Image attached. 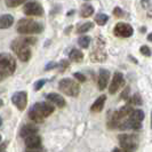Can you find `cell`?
Listing matches in <instances>:
<instances>
[{"instance_id": "18", "label": "cell", "mask_w": 152, "mask_h": 152, "mask_svg": "<svg viewBox=\"0 0 152 152\" xmlns=\"http://www.w3.org/2000/svg\"><path fill=\"white\" fill-rule=\"evenodd\" d=\"M94 13V7L89 4H84L80 9V15L83 17H89Z\"/></svg>"}, {"instance_id": "26", "label": "cell", "mask_w": 152, "mask_h": 152, "mask_svg": "<svg viewBox=\"0 0 152 152\" xmlns=\"http://www.w3.org/2000/svg\"><path fill=\"white\" fill-rule=\"evenodd\" d=\"M75 78H76L78 81H80V83H85V81H86V77H85L83 73H79V72H76V73H75Z\"/></svg>"}, {"instance_id": "36", "label": "cell", "mask_w": 152, "mask_h": 152, "mask_svg": "<svg viewBox=\"0 0 152 152\" xmlns=\"http://www.w3.org/2000/svg\"><path fill=\"white\" fill-rule=\"evenodd\" d=\"M0 141H1V135H0Z\"/></svg>"}, {"instance_id": "33", "label": "cell", "mask_w": 152, "mask_h": 152, "mask_svg": "<svg viewBox=\"0 0 152 152\" xmlns=\"http://www.w3.org/2000/svg\"><path fill=\"white\" fill-rule=\"evenodd\" d=\"M148 4H149V0H143V1H142V5H143L144 7H148Z\"/></svg>"}, {"instance_id": "15", "label": "cell", "mask_w": 152, "mask_h": 152, "mask_svg": "<svg viewBox=\"0 0 152 152\" xmlns=\"http://www.w3.org/2000/svg\"><path fill=\"white\" fill-rule=\"evenodd\" d=\"M14 17L10 14H4L0 15V29H8L13 25Z\"/></svg>"}, {"instance_id": "35", "label": "cell", "mask_w": 152, "mask_h": 152, "mask_svg": "<svg viewBox=\"0 0 152 152\" xmlns=\"http://www.w3.org/2000/svg\"><path fill=\"white\" fill-rule=\"evenodd\" d=\"M1 125H2V119L0 118V126H1Z\"/></svg>"}, {"instance_id": "10", "label": "cell", "mask_w": 152, "mask_h": 152, "mask_svg": "<svg viewBox=\"0 0 152 152\" xmlns=\"http://www.w3.org/2000/svg\"><path fill=\"white\" fill-rule=\"evenodd\" d=\"M122 84H124V76H122V73L121 72H115L113 78H112V81L110 84V87H109L110 94H115L117 91L121 87Z\"/></svg>"}, {"instance_id": "2", "label": "cell", "mask_w": 152, "mask_h": 152, "mask_svg": "<svg viewBox=\"0 0 152 152\" xmlns=\"http://www.w3.org/2000/svg\"><path fill=\"white\" fill-rule=\"evenodd\" d=\"M53 112L54 107L52 105H49L48 103H45V102H40L31 107L30 112H29V118L36 122H42L45 118L50 115Z\"/></svg>"}, {"instance_id": "16", "label": "cell", "mask_w": 152, "mask_h": 152, "mask_svg": "<svg viewBox=\"0 0 152 152\" xmlns=\"http://www.w3.org/2000/svg\"><path fill=\"white\" fill-rule=\"evenodd\" d=\"M105 99H107V96H105V95L99 96V99H97L95 102H94V103H93V105H91V111H93V112H101V111L103 110V107H104Z\"/></svg>"}, {"instance_id": "31", "label": "cell", "mask_w": 152, "mask_h": 152, "mask_svg": "<svg viewBox=\"0 0 152 152\" xmlns=\"http://www.w3.org/2000/svg\"><path fill=\"white\" fill-rule=\"evenodd\" d=\"M26 152H42V151L39 150V149H30L29 151H26Z\"/></svg>"}, {"instance_id": "17", "label": "cell", "mask_w": 152, "mask_h": 152, "mask_svg": "<svg viewBox=\"0 0 152 152\" xmlns=\"http://www.w3.org/2000/svg\"><path fill=\"white\" fill-rule=\"evenodd\" d=\"M128 117H129V119L134 120V121L142 122L144 120L145 115H144V112H143L142 110H133Z\"/></svg>"}, {"instance_id": "12", "label": "cell", "mask_w": 152, "mask_h": 152, "mask_svg": "<svg viewBox=\"0 0 152 152\" xmlns=\"http://www.w3.org/2000/svg\"><path fill=\"white\" fill-rule=\"evenodd\" d=\"M24 141H25V145H26L29 149H39L40 145H41V138H40V136H38L37 134L24 138Z\"/></svg>"}, {"instance_id": "5", "label": "cell", "mask_w": 152, "mask_h": 152, "mask_svg": "<svg viewBox=\"0 0 152 152\" xmlns=\"http://www.w3.org/2000/svg\"><path fill=\"white\" fill-rule=\"evenodd\" d=\"M58 88L60 91H62V93H64L68 96H78L79 91H80V87L79 84L77 81H73L72 79L69 78H64L62 79L58 84Z\"/></svg>"}, {"instance_id": "25", "label": "cell", "mask_w": 152, "mask_h": 152, "mask_svg": "<svg viewBox=\"0 0 152 152\" xmlns=\"http://www.w3.org/2000/svg\"><path fill=\"white\" fill-rule=\"evenodd\" d=\"M140 52L143 54V55H145V56H151V49L148 46H142L140 48Z\"/></svg>"}, {"instance_id": "23", "label": "cell", "mask_w": 152, "mask_h": 152, "mask_svg": "<svg viewBox=\"0 0 152 152\" xmlns=\"http://www.w3.org/2000/svg\"><path fill=\"white\" fill-rule=\"evenodd\" d=\"M25 1H26V0H5L6 5H7L8 7H10V8L17 7V6H20V5L24 4Z\"/></svg>"}, {"instance_id": "13", "label": "cell", "mask_w": 152, "mask_h": 152, "mask_svg": "<svg viewBox=\"0 0 152 152\" xmlns=\"http://www.w3.org/2000/svg\"><path fill=\"white\" fill-rule=\"evenodd\" d=\"M47 99L58 107H63L65 105L64 99L62 97L60 94H56V93H50V94H48V95H47Z\"/></svg>"}, {"instance_id": "8", "label": "cell", "mask_w": 152, "mask_h": 152, "mask_svg": "<svg viewBox=\"0 0 152 152\" xmlns=\"http://www.w3.org/2000/svg\"><path fill=\"white\" fill-rule=\"evenodd\" d=\"M23 12L28 16H41L44 14V8L41 7V5L38 2L30 1V2L25 4V6L23 8Z\"/></svg>"}, {"instance_id": "4", "label": "cell", "mask_w": 152, "mask_h": 152, "mask_svg": "<svg viewBox=\"0 0 152 152\" xmlns=\"http://www.w3.org/2000/svg\"><path fill=\"white\" fill-rule=\"evenodd\" d=\"M16 69L15 58L10 54H0V76L9 77L14 73Z\"/></svg>"}, {"instance_id": "1", "label": "cell", "mask_w": 152, "mask_h": 152, "mask_svg": "<svg viewBox=\"0 0 152 152\" xmlns=\"http://www.w3.org/2000/svg\"><path fill=\"white\" fill-rule=\"evenodd\" d=\"M36 42L33 38H20L12 42V49L22 62H28L31 58L30 46Z\"/></svg>"}, {"instance_id": "34", "label": "cell", "mask_w": 152, "mask_h": 152, "mask_svg": "<svg viewBox=\"0 0 152 152\" xmlns=\"http://www.w3.org/2000/svg\"><path fill=\"white\" fill-rule=\"evenodd\" d=\"M2 104H4V102H2V99H0V107H2Z\"/></svg>"}, {"instance_id": "30", "label": "cell", "mask_w": 152, "mask_h": 152, "mask_svg": "<svg viewBox=\"0 0 152 152\" xmlns=\"http://www.w3.org/2000/svg\"><path fill=\"white\" fill-rule=\"evenodd\" d=\"M128 95H129V87H127V88L124 91V93L121 94V99H125V97L127 99V97H128Z\"/></svg>"}, {"instance_id": "28", "label": "cell", "mask_w": 152, "mask_h": 152, "mask_svg": "<svg viewBox=\"0 0 152 152\" xmlns=\"http://www.w3.org/2000/svg\"><path fill=\"white\" fill-rule=\"evenodd\" d=\"M113 14L117 16V17H121V16H124V12L121 10L120 7H115L113 10Z\"/></svg>"}, {"instance_id": "32", "label": "cell", "mask_w": 152, "mask_h": 152, "mask_svg": "<svg viewBox=\"0 0 152 152\" xmlns=\"http://www.w3.org/2000/svg\"><path fill=\"white\" fill-rule=\"evenodd\" d=\"M112 152H127L126 150H124V149H114Z\"/></svg>"}, {"instance_id": "22", "label": "cell", "mask_w": 152, "mask_h": 152, "mask_svg": "<svg viewBox=\"0 0 152 152\" xmlns=\"http://www.w3.org/2000/svg\"><path fill=\"white\" fill-rule=\"evenodd\" d=\"M78 44L83 48H87L89 46V44H91V39L87 36H83V37H80V38L78 39Z\"/></svg>"}, {"instance_id": "21", "label": "cell", "mask_w": 152, "mask_h": 152, "mask_svg": "<svg viewBox=\"0 0 152 152\" xmlns=\"http://www.w3.org/2000/svg\"><path fill=\"white\" fill-rule=\"evenodd\" d=\"M107 20H109V16L105 15V14H97L95 17V22L99 25H104L107 22Z\"/></svg>"}, {"instance_id": "7", "label": "cell", "mask_w": 152, "mask_h": 152, "mask_svg": "<svg viewBox=\"0 0 152 152\" xmlns=\"http://www.w3.org/2000/svg\"><path fill=\"white\" fill-rule=\"evenodd\" d=\"M113 32L117 37H120V38H129V37L133 36L134 30H133V28L130 26L129 24L120 22L115 24V26H114V29H113Z\"/></svg>"}, {"instance_id": "3", "label": "cell", "mask_w": 152, "mask_h": 152, "mask_svg": "<svg viewBox=\"0 0 152 152\" xmlns=\"http://www.w3.org/2000/svg\"><path fill=\"white\" fill-rule=\"evenodd\" d=\"M44 29V26L40 23L36 22L33 20H29V18H24L21 20L17 23L16 30L20 34L23 36H28V34H37L40 33Z\"/></svg>"}, {"instance_id": "9", "label": "cell", "mask_w": 152, "mask_h": 152, "mask_svg": "<svg viewBox=\"0 0 152 152\" xmlns=\"http://www.w3.org/2000/svg\"><path fill=\"white\" fill-rule=\"evenodd\" d=\"M12 102L14 103V105H16V107L20 111H23L28 104V94L25 91H17L13 95Z\"/></svg>"}, {"instance_id": "6", "label": "cell", "mask_w": 152, "mask_h": 152, "mask_svg": "<svg viewBox=\"0 0 152 152\" xmlns=\"http://www.w3.org/2000/svg\"><path fill=\"white\" fill-rule=\"evenodd\" d=\"M119 143L121 145V149L126 150L127 152H133L137 148V138L134 135L129 134H122L119 135Z\"/></svg>"}, {"instance_id": "24", "label": "cell", "mask_w": 152, "mask_h": 152, "mask_svg": "<svg viewBox=\"0 0 152 152\" xmlns=\"http://www.w3.org/2000/svg\"><path fill=\"white\" fill-rule=\"evenodd\" d=\"M130 103L133 104V105H141L142 104V99H141V96L138 95V94H135L132 99H130Z\"/></svg>"}, {"instance_id": "29", "label": "cell", "mask_w": 152, "mask_h": 152, "mask_svg": "<svg viewBox=\"0 0 152 152\" xmlns=\"http://www.w3.org/2000/svg\"><path fill=\"white\" fill-rule=\"evenodd\" d=\"M57 65H58L57 63H55V62H50L49 64H47V65H46V70H50V69L56 68Z\"/></svg>"}, {"instance_id": "27", "label": "cell", "mask_w": 152, "mask_h": 152, "mask_svg": "<svg viewBox=\"0 0 152 152\" xmlns=\"http://www.w3.org/2000/svg\"><path fill=\"white\" fill-rule=\"evenodd\" d=\"M45 84H46V80H45V79L38 80V81L36 83V85H34V89H36V91H39V89H40V88H41V87H42V86H44Z\"/></svg>"}, {"instance_id": "37", "label": "cell", "mask_w": 152, "mask_h": 152, "mask_svg": "<svg viewBox=\"0 0 152 152\" xmlns=\"http://www.w3.org/2000/svg\"><path fill=\"white\" fill-rule=\"evenodd\" d=\"M85 1H89V0H85Z\"/></svg>"}, {"instance_id": "19", "label": "cell", "mask_w": 152, "mask_h": 152, "mask_svg": "<svg viewBox=\"0 0 152 152\" xmlns=\"http://www.w3.org/2000/svg\"><path fill=\"white\" fill-rule=\"evenodd\" d=\"M69 58L73 62H80L84 58V54L81 53L79 49H72L69 54Z\"/></svg>"}, {"instance_id": "38", "label": "cell", "mask_w": 152, "mask_h": 152, "mask_svg": "<svg viewBox=\"0 0 152 152\" xmlns=\"http://www.w3.org/2000/svg\"><path fill=\"white\" fill-rule=\"evenodd\" d=\"M1 152H5V151H1Z\"/></svg>"}, {"instance_id": "14", "label": "cell", "mask_w": 152, "mask_h": 152, "mask_svg": "<svg viewBox=\"0 0 152 152\" xmlns=\"http://www.w3.org/2000/svg\"><path fill=\"white\" fill-rule=\"evenodd\" d=\"M38 132V128L34 127L33 125H25L24 127H22V129L20 132V135L23 138H26L29 136H32V135H36Z\"/></svg>"}, {"instance_id": "11", "label": "cell", "mask_w": 152, "mask_h": 152, "mask_svg": "<svg viewBox=\"0 0 152 152\" xmlns=\"http://www.w3.org/2000/svg\"><path fill=\"white\" fill-rule=\"evenodd\" d=\"M109 78H110V72L107 70H105V69H101L99 73V81H97L99 91L105 89V87L107 86Z\"/></svg>"}, {"instance_id": "20", "label": "cell", "mask_w": 152, "mask_h": 152, "mask_svg": "<svg viewBox=\"0 0 152 152\" xmlns=\"http://www.w3.org/2000/svg\"><path fill=\"white\" fill-rule=\"evenodd\" d=\"M93 28V23L91 22H86L84 23L83 25H80L79 28H78V30H77V32L78 33H86L87 31H89Z\"/></svg>"}]
</instances>
